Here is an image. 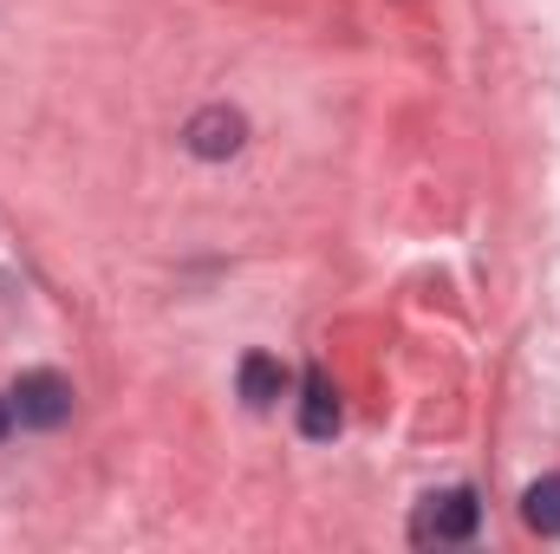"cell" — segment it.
Returning a JSON list of instances; mask_svg holds the SVG:
<instances>
[{"label": "cell", "mask_w": 560, "mask_h": 554, "mask_svg": "<svg viewBox=\"0 0 560 554\" xmlns=\"http://www.w3.org/2000/svg\"><path fill=\"white\" fill-rule=\"evenodd\" d=\"M476 529H482V503H476V489H436V496H423L418 516H411V542H418V549L469 542Z\"/></svg>", "instance_id": "1"}, {"label": "cell", "mask_w": 560, "mask_h": 554, "mask_svg": "<svg viewBox=\"0 0 560 554\" xmlns=\"http://www.w3.org/2000/svg\"><path fill=\"white\" fill-rule=\"evenodd\" d=\"M13 417H20L26 430H59V424L72 417V379H59V372H20V385H13Z\"/></svg>", "instance_id": "2"}, {"label": "cell", "mask_w": 560, "mask_h": 554, "mask_svg": "<svg viewBox=\"0 0 560 554\" xmlns=\"http://www.w3.org/2000/svg\"><path fill=\"white\" fill-rule=\"evenodd\" d=\"M189 150L202 157V163H222V157H235L242 138H248V125H242V112H229V105H209V112H196L189 118Z\"/></svg>", "instance_id": "3"}, {"label": "cell", "mask_w": 560, "mask_h": 554, "mask_svg": "<svg viewBox=\"0 0 560 554\" xmlns=\"http://www.w3.org/2000/svg\"><path fill=\"white\" fill-rule=\"evenodd\" d=\"M300 430L306 437H332L339 430V392H332V379L313 366L306 372V385H300Z\"/></svg>", "instance_id": "4"}, {"label": "cell", "mask_w": 560, "mask_h": 554, "mask_svg": "<svg viewBox=\"0 0 560 554\" xmlns=\"http://www.w3.org/2000/svg\"><path fill=\"white\" fill-rule=\"evenodd\" d=\"M280 385H287L280 359H268V353H248V359H242V399H248L255 412H268V405H275Z\"/></svg>", "instance_id": "5"}, {"label": "cell", "mask_w": 560, "mask_h": 554, "mask_svg": "<svg viewBox=\"0 0 560 554\" xmlns=\"http://www.w3.org/2000/svg\"><path fill=\"white\" fill-rule=\"evenodd\" d=\"M522 522H528L535 535H560V476L528 483V496H522Z\"/></svg>", "instance_id": "6"}, {"label": "cell", "mask_w": 560, "mask_h": 554, "mask_svg": "<svg viewBox=\"0 0 560 554\" xmlns=\"http://www.w3.org/2000/svg\"><path fill=\"white\" fill-rule=\"evenodd\" d=\"M13 430V399H0V437Z\"/></svg>", "instance_id": "7"}]
</instances>
